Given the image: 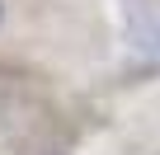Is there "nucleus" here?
I'll return each mask as SVG.
<instances>
[{
    "instance_id": "f257e3e1",
    "label": "nucleus",
    "mask_w": 160,
    "mask_h": 155,
    "mask_svg": "<svg viewBox=\"0 0 160 155\" xmlns=\"http://www.w3.org/2000/svg\"><path fill=\"white\" fill-rule=\"evenodd\" d=\"M0 14H5V5H0Z\"/></svg>"
},
{
    "instance_id": "f03ea898",
    "label": "nucleus",
    "mask_w": 160,
    "mask_h": 155,
    "mask_svg": "<svg viewBox=\"0 0 160 155\" xmlns=\"http://www.w3.org/2000/svg\"><path fill=\"white\" fill-rule=\"evenodd\" d=\"M52 155H57V150H52Z\"/></svg>"
}]
</instances>
